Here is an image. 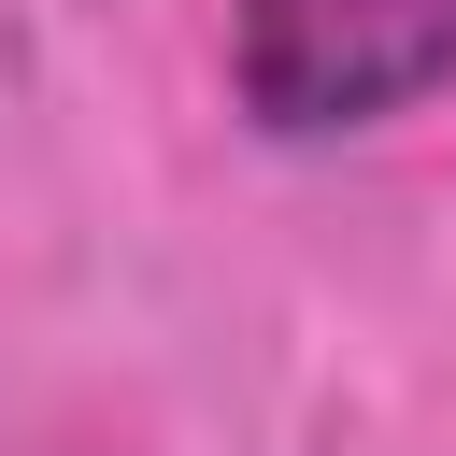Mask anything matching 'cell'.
<instances>
[{"label": "cell", "mask_w": 456, "mask_h": 456, "mask_svg": "<svg viewBox=\"0 0 456 456\" xmlns=\"http://www.w3.org/2000/svg\"><path fill=\"white\" fill-rule=\"evenodd\" d=\"M242 114L285 142L413 114L428 86H456V0H242Z\"/></svg>", "instance_id": "obj_1"}]
</instances>
